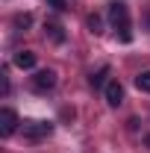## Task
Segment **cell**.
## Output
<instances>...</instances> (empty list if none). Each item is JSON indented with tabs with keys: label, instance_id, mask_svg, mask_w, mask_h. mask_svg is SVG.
<instances>
[{
	"label": "cell",
	"instance_id": "52a82bcc",
	"mask_svg": "<svg viewBox=\"0 0 150 153\" xmlns=\"http://www.w3.org/2000/svg\"><path fill=\"white\" fill-rule=\"evenodd\" d=\"M44 36L50 38V41H56V44L65 41V33H62V27H59L56 21H47V24H44Z\"/></svg>",
	"mask_w": 150,
	"mask_h": 153
},
{
	"label": "cell",
	"instance_id": "3957f363",
	"mask_svg": "<svg viewBox=\"0 0 150 153\" xmlns=\"http://www.w3.org/2000/svg\"><path fill=\"white\" fill-rule=\"evenodd\" d=\"M53 85H56V71H50V68L36 71V76H33V88L36 91H50Z\"/></svg>",
	"mask_w": 150,
	"mask_h": 153
},
{
	"label": "cell",
	"instance_id": "5bb4252c",
	"mask_svg": "<svg viewBox=\"0 0 150 153\" xmlns=\"http://www.w3.org/2000/svg\"><path fill=\"white\" fill-rule=\"evenodd\" d=\"M144 144H147V147H150V135H147V138H144Z\"/></svg>",
	"mask_w": 150,
	"mask_h": 153
},
{
	"label": "cell",
	"instance_id": "9c48e42d",
	"mask_svg": "<svg viewBox=\"0 0 150 153\" xmlns=\"http://www.w3.org/2000/svg\"><path fill=\"white\" fill-rule=\"evenodd\" d=\"M106 76H109V68H100L97 74H91V85L94 88H106V82H109Z\"/></svg>",
	"mask_w": 150,
	"mask_h": 153
},
{
	"label": "cell",
	"instance_id": "8992f818",
	"mask_svg": "<svg viewBox=\"0 0 150 153\" xmlns=\"http://www.w3.org/2000/svg\"><path fill=\"white\" fill-rule=\"evenodd\" d=\"M12 62H15V68H21V71H30V68H36L38 56H36V53H33V50H18Z\"/></svg>",
	"mask_w": 150,
	"mask_h": 153
},
{
	"label": "cell",
	"instance_id": "ba28073f",
	"mask_svg": "<svg viewBox=\"0 0 150 153\" xmlns=\"http://www.w3.org/2000/svg\"><path fill=\"white\" fill-rule=\"evenodd\" d=\"M12 24H15V30H18V33H27V30H30V24H33V15H30V12L15 15V21H12Z\"/></svg>",
	"mask_w": 150,
	"mask_h": 153
},
{
	"label": "cell",
	"instance_id": "5b68a950",
	"mask_svg": "<svg viewBox=\"0 0 150 153\" xmlns=\"http://www.w3.org/2000/svg\"><path fill=\"white\" fill-rule=\"evenodd\" d=\"M18 115H15V109H0V135H12L15 130H18Z\"/></svg>",
	"mask_w": 150,
	"mask_h": 153
},
{
	"label": "cell",
	"instance_id": "4fadbf2b",
	"mask_svg": "<svg viewBox=\"0 0 150 153\" xmlns=\"http://www.w3.org/2000/svg\"><path fill=\"white\" fill-rule=\"evenodd\" d=\"M47 3H50V6H53V9H59V12H62V9H65V0H47Z\"/></svg>",
	"mask_w": 150,
	"mask_h": 153
},
{
	"label": "cell",
	"instance_id": "6da1fadb",
	"mask_svg": "<svg viewBox=\"0 0 150 153\" xmlns=\"http://www.w3.org/2000/svg\"><path fill=\"white\" fill-rule=\"evenodd\" d=\"M109 24L115 27V33H118V38H121L124 44H130V41H132L130 9H127V3H124V0H112V3H109Z\"/></svg>",
	"mask_w": 150,
	"mask_h": 153
},
{
	"label": "cell",
	"instance_id": "277c9868",
	"mask_svg": "<svg viewBox=\"0 0 150 153\" xmlns=\"http://www.w3.org/2000/svg\"><path fill=\"white\" fill-rule=\"evenodd\" d=\"M103 97H106L109 106H121V103H124V85H121L118 79H109L106 88H103Z\"/></svg>",
	"mask_w": 150,
	"mask_h": 153
},
{
	"label": "cell",
	"instance_id": "7c38bea8",
	"mask_svg": "<svg viewBox=\"0 0 150 153\" xmlns=\"http://www.w3.org/2000/svg\"><path fill=\"white\" fill-rule=\"evenodd\" d=\"M0 91H3V94H9V79H6V71L0 74Z\"/></svg>",
	"mask_w": 150,
	"mask_h": 153
},
{
	"label": "cell",
	"instance_id": "8fae6325",
	"mask_svg": "<svg viewBox=\"0 0 150 153\" xmlns=\"http://www.w3.org/2000/svg\"><path fill=\"white\" fill-rule=\"evenodd\" d=\"M88 30H91L94 36H100V33H103V30H100V18H97V15H88Z\"/></svg>",
	"mask_w": 150,
	"mask_h": 153
},
{
	"label": "cell",
	"instance_id": "7a4b0ae2",
	"mask_svg": "<svg viewBox=\"0 0 150 153\" xmlns=\"http://www.w3.org/2000/svg\"><path fill=\"white\" fill-rule=\"evenodd\" d=\"M50 133H53V124H50V121H27V124H24V135L33 138V141L47 138Z\"/></svg>",
	"mask_w": 150,
	"mask_h": 153
},
{
	"label": "cell",
	"instance_id": "30bf717a",
	"mask_svg": "<svg viewBox=\"0 0 150 153\" xmlns=\"http://www.w3.org/2000/svg\"><path fill=\"white\" fill-rule=\"evenodd\" d=\"M135 88H138V91H147V94H150V71H144V74L135 76Z\"/></svg>",
	"mask_w": 150,
	"mask_h": 153
}]
</instances>
